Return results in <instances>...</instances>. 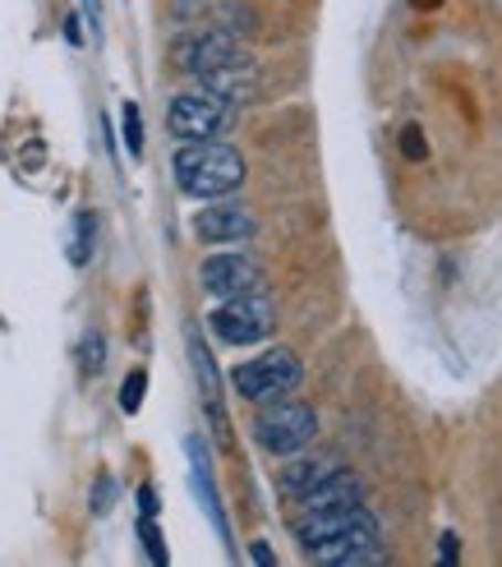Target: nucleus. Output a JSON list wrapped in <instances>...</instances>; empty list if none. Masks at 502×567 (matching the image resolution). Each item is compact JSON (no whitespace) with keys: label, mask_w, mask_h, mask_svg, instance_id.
<instances>
[{"label":"nucleus","mask_w":502,"mask_h":567,"mask_svg":"<svg viewBox=\"0 0 502 567\" xmlns=\"http://www.w3.org/2000/svg\"><path fill=\"white\" fill-rule=\"evenodd\" d=\"M144 545H148V558L153 563H166V549H161V535H157V526L144 517Z\"/></svg>","instance_id":"f3484780"},{"label":"nucleus","mask_w":502,"mask_h":567,"mask_svg":"<svg viewBox=\"0 0 502 567\" xmlns=\"http://www.w3.org/2000/svg\"><path fill=\"white\" fill-rule=\"evenodd\" d=\"M406 157H425V144H420V130H406Z\"/></svg>","instance_id":"412c9836"},{"label":"nucleus","mask_w":502,"mask_h":567,"mask_svg":"<svg viewBox=\"0 0 502 567\" xmlns=\"http://www.w3.org/2000/svg\"><path fill=\"white\" fill-rule=\"evenodd\" d=\"M304 554L314 563H369L378 558V522L365 503L355 507H327V513H304L295 526Z\"/></svg>","instance_id":"f257e3e1"},{"label":"nucleus","mask_w":502,"mask_h":567,"mask_svg":"<svg viewBox=\"0 0 502 567\" xmlns=\"http://www.w3.org/2000/svg\"><path fill=\"white\" fill-rule=\"evenodd\" d=\"M323 471H327V466H318V462H291V466L282 471V494L300 498V494L310 489V485H318Z\"/></svg>","instance_id":"f8f14e48"},{"label":"nucleus","mask_w":502,"mask_h":567,"mask_svg":"<svg viewBox=\"0 0 502 567\" xmlns=\"http://www.w3.org/2000/svg\"><path fill=\"white\" fill-rule=\"evenodd\" d=\"M111 489H116V485H111V480L102 475V480H97V494H93V507H97V513H106V507H111Z\"/></svg>","instance_id":"a211bd4d"},{"label":"nucleus","mask_w":502,"mask_h":567,"mask_svg":"<svg viewBox=\"0 0 502 567\" xmlns=\"http://www.w3.org/2000/svg\"><path fill=\"white\" fill-rule=\"evenodd\" d=\"M185 447H189V457H194V489H199V498H203V513L212 517V526H217L221 535H227V517H221V507H217V489H212L208 452H203V443H199V439H189Z\"/></svg>","instance_id":"9b49d317"},{"label":"nucleus","mask_w":502,"mask_h":567,"mask_svg":"<svg viewBox=\"0 0 502 567\" xmlns=\"http://www.w3.org/2000/svg\"><path fill=\"white\" fill-rule=\"evenodd\" d=\"M144 388H148V374H144V370H134V374L125 379V388H121V406H125L129 415L144 406Z\"/></svg>","instance_id":"2eb2a0df"},{"label":"nucleus","mask_w":502,"mask_h":567,"mask_svg":"<svg viewBox=\"0 0 502 567\" xmlns=\"http://www.w3.org/2000/svg\"><path fill=\"white\" fill-rule=\"evenodd\" d=\"M93 236H97L93 213H79V217H74V249H70V259H74L79 268L93 259Z\"/></svg>","instance_id":"ddd939ff"},{"label":"nucleus","mask_w":502,"mask_h":567,"mask_svg":"<svg viewBox=\"0 0 502 567\" xmlns=\"http://www.w3.org/2000/svg\"><path fill=\"white\" fill-rule=\"evenodd\" d=\"M171 172L189 198H227L244 185V157L217 138H194V144L176 148Z\"/></svg>","instance_id":"7ed1b4c3"},{"label":"nucleus","mask_w":502,"mask_h":567,"mask_svg":"<svg viewBox=\"0 0 502 567\" xmlns=\"http://www.w3.org/2000/svg\"><path fill=\"white\" fill-rule=\"evenodd\" d=\"M138 503H144V517H157V494L144 485V489H138Z\"/></svg>","instance_id":"4be33fe9"},{"label":"nucleus","mask_w":502,"mask_h":567,"mask_svg":"<svg viewBox=\"0 0 502 567\" xmlns=\"http://www.w3.org/2000/svg\"><path fill=\"white\" fill-rule=\"evenodd\" d=\"M300 503H304V513H327V507H355V503H365V480L351 475V471H323V480L304 489Z\"/></svg>","instance_id":"9d476101"},{"label":"nucleus","mask_w":502,"mask_h":567,"mask_svg":"<svg viewBox=\"0 0 502 567\" xmlns=\"http://www.w3.org/2000/svg\"><path fill=\"white\" fill-rule=\"evenodd\" d=\"M79 23H83L79 14H70V19H65V38H70V47H83V28H79Z\"/></svg>","instance_id":"aec40b11"},{"label":"nucleus","mask_w":502,"mask_h":567,"mask_svg":"<svg viewBox=\"0 0 502 567\" xmlns=\"http://www.w3.org/2000/svg\"><path fill=\"white\" fill-rule=\"evenodd\" d=\"M318 434V415L314 406L304 402H291V396H276V402H263L259 420H254V439L263 452L272 457H291V452L310 447Z\"/></svg>","instance_id":"39448f33"},{"label":"nucleus","mask_w":502,"mask_h":567,"mask_svg":"<svg viewBox=\"0 0 502 567\" xmlns=\"http://www.w3.org/2000/svg\"><path fill=\"white\" fill-rule=\"evenodd\" d=\"M254 563H272V549L268 545H254Z\"/></svg>","instance_id":"5701e85b"},{"label":"nucleus","mask_w":502,"mask_h":567,"mask_svg":"<svg viewBox=\"0 0 502 567\" xmlns=\"http://www.w3.org/2000/svg\"><path fill=\"white\" fill-rule=\"evenodd\" d=\"M180 70L199 74L203 89L231 97V102H244L254 93L259 83V70H254V55L240 51L227 33H208V38H194L185 51H180Z\"/></svg>","instance_id":"f03ea898"},{"label":"nucleus","mask_w":502,"mask_h":567,"mask_svg":"<svg viewBox=\"0 0 502 567\" xmlns=\"http://www.w3.org/2000/svg\"><path fill=\"white\" fill-rule=\"evenodd\" d=\"M259 221L249 217L244 204H212L194 217V236L203 245H240V240H254Z\"/></svg>","instance_id":"1a4fd4ad"},{"label":"nucleus","mask_w":502,"mask_h":567,"mask_svg":"<svg viewBox=\"0 0 502 567\" xmlns=\"http://www.w3.org/2000/svg\"><path fill=\"white\" fill-rule=\"evenodd\" d=\"M125 144L134 157H144V121H138V106L125 102Z\"/></svg>","instance_id":"dca6fc26"},{"label":"nucleus","mask_w":502,"mask_h":567,"mask_svg":"<svg viewBox=\"0 0 502 567\" xmlns=\"http://www.w3.org/2000/svg\"><path fill=\"white\" fill-rule=\"evenodd\" d=\"M83 14H88V28H93V38L102 33V6L97 0H83Z\"/></svg>","instance_id":"6ab92c4d"},{"label":"nucleus","mask_w":502,"mask_h":567,"mask_svg":"<svg viewBox=\"0 0 502 567\" xmlns=\"http://www.w3.org/2000/svg\"><path fill=\"white\" fill-rule=\"evenodd\" d=\"M300 379H304V364L286 347H272V351H263V355L244 360V364L231 370V388L254 406L276 402V396H291L300 388Z\"/></svg>","instance_id":"20e7f679"},{"label":"nucleus","mask_w":502,"mask_h":567,"mask_svg":"<svg viewBox=\"0 0 502 567\" xmlns=\"http://www.w3.org/2000/svg\"><path fill=\"white\" fill-rule=\"evenodd\" d=\"M208 328H212L217 342H227V347H254V342H263V337H272L276 309L259 291L231 296V300H221L212 315H208Z\"/></svg>","instance_id":"423d86ee"},{"label":"nucleus","mask_w":502,"mask_h":567,"mask_svg":"<svg viewBox=\"0 0 502 567\" xmlns=\"http://www.w3.org/2000/svg\"><path fill=\"white\" fill-rule=\"evenodd\" d=\"M79 364H83V374H97L102 370V360H106V342H102V332H88L83 337V347H79Z\"/></svg>","instance_id":"4468645a"},{"label":"nucleus","mask_w":502,"mask_h":567,"mask_svg":"<svg viewBox=\"0 0 502 567\" xmlns=\"http://www.w3.org/2000/svg\"><path fill=\"white\" fill-rule=\"evenodd\" d=\"M231 97H221L212 89H194V93H180L166 111V125L180 144H194V138H217L221 130L231 125Z\"/></svg>","instance_id":"0eeeda50"},{"label":"nucleus","mask_w":502,"mask_h":567,"mask_svg":"<svg viewBox=\"0 0 502 567\" xmlns=\"http://www.w3.org/2000/svg\"><path fill=\"white\" fill-rule=\"evenodd\" d=\"M199 281L203 291L217 296V300H231V296H249L263 287V268L249 259L240 249H227V254H208L203 268H199Z\"/></svg>","instance_id":"6e6552de"}]
</instances>
